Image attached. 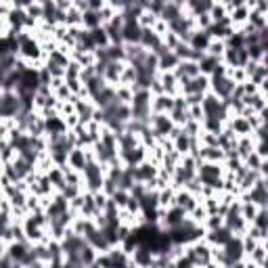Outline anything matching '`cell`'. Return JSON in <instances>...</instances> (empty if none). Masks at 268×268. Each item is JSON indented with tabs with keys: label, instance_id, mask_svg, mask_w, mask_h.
Here are the masks:
<instances>
[{
	"label": "cell",
	"instance_id": "3",
	"mask_svg": "<svg viewBox=\"0 0 268 268\" xmlns=\"http://www.w3.org/2000/svg\"><path fill=\"white\" fill-rule=\"evenodd\" d=\"M159 168L162 166H155V164H151L147 159V162H143L140 166L132 168V170H134V180L140 182V185H147V182H151V180H155V178L159 176Z\"/></svg>",
	"mask_w": 268,
	"mask_h": 268
},
{
	"label": "cell",
	"instance_id": "19",
	"mask_svg": "<svg viewBox=\"0 0 268 268\" xmlns=\"http://www.w3.org/2000/svg\"><path fill=\"white\" fill-rule=\"evenodd\" d=\"M174 151H178L180 155H191V136L185 130L180 136L174 138Z\"/></svg>",
	"mask_w": 268,
	"mask_h": 268
},
{
	"label": "cell",
	"instance_id": "4",
	"mask_svg": "<svg viewBox=\"0 0 268 268\" xmlns=\"http://www.w3.org/2000/svg\"><path fill=\"white\" fill-rule=\"evenodd\" d=\"M224 253H227V260H229V268L235 264V262H241L245 260V249H243V239L241 237H233L231 241L222 247Z\"/></svg>",
	"mask_w": 268,
	"mask_h": 268
},
{
	"label": "cell",
	"instance_id": "14",
	"mask_svg": "<svg viewBox=\"0 0 268 268\" xmlns=\"http://www.w3.org/2000/svg\"><path fill=\"white\" fill-rule=\"evenodd\" d=\"M222 65V59H216V57H211V55H203V59L199 61V69H201V76H207L211 78V74L216 72V69Z\"/></svg>",
	"mask_w": 268,
	"mask_h": 268
},
{
	"label": "cell",
	"instance_id": "24",
	"mask_svg": "<svg viewBox=\"0 0 268 268\" xmlns=\"http://www.w3.org/2000/svg\"><path fill=\"white\" fill-rule=\"evenodd\" d=\"M130 191H124V189H120L114 197H111V199H114V203L120 207V209H126V205H128V201H130Z\"/></svg>",
	"mask_w": 268,
	"mask_h": 268
},
{
	"label": "cell",
	"instance_id": "25",
	"mask_svg": "<svg viewBox=\"0 0 268 268\" xmlns=\"http://www.w3.org/2000/svg\"><path fill=\"white\" fill-rule=\"evenodd\" d=\"M262 157H260V155L256 153V151H253L251 155H249V157L243 162L245 164V168H247V170H256V172H260V166H262Z\"/></svg>",
	"mask_w": 268,
	"mask_h": 268
},
{
	"label": "cell",
	"instance_id": "26",
	"mask_svg": "<svg viewBox=\"0 0 268 268\" xmlns=\"http://www.w3.org/2000/svg\"><path fill=\"white\" fill-rule=\"evenodd\" d=\"M46 69H48V74L52 76V80L55 78H65L67 76V69L65 67H61V65H55V63H46Z\"/></svg>",
	"mask_w": 268,
	"mask_h": 268
},
{
	"label": "cell",
	"instance_id": "28",
	"mask_svg": "<svg viewBox=\"0 0 268 268\" xmlns=\"http://www.w3.org/2000/svg\"><path fill=\"white\" fill-rule=\"evenodd\" d=\"M203 96H205V94H189V96H185V101H187V105H189V107L203 105Z\"/></svg>",
	"mask_w": 268,
	"mask_h": 268
},
{
	"label": "cell",
	"instance_id": "7",
	"mask_svg": "<svg viewBox=\"0 0 268 268\" xmlns=\"http://www.w3.org/2000/svg\"><path fill=\"white\" fill-rule=\"evenodd\" d=\"M159 57V74H166V72H174V69L180 65V59L174 55V50H170L166 44L162 48V52L157 55Z\"/></svg>",
	"mask_w": 268,
	"mask_h": 268
},
{
	"label": "cell",
	"instance_id": "8",
	"mask_svg": "<svg viewBox=\"0 0 268 268\" xmlns=\"http://www.w3.org/2000/svg\"><path fill=\"white\" fill-rule=\"evenodd\" d=\"M174 74L180 80H193L197 76H201V69H199V63L197 61H180V65L174 69Z\"/></svg>",
	"mask_w": 268,
	"mask_h": 268
},
{
	"label": "cell",
	"instance_id": "5",
	"mask_svg": "<svg viewBox=\"0 0 268 268\" xmlns=\"http://www.w3.org/2000/svg\"><path fill=\"white\" fill-rule=\"evenodd\" d=\"M239 199H245V201H251V203H256L260 209H268V191L264 187V182L260 180L256 187H253L249 193H243Z\"/></svg>",
	"mask_w": 268,
	"mask_h": 268
},
{
	"label": "cell",
	"instance_id": "10",
	"mask_svg": "<svg viewBox=\"0 0 268 268\" xmlns=\"http://www.w3.org/2000/svg\"><path fill=\"white\" fill-rule=\"evenodd\" d=\"M187 44H189L193 50H197V52H207V48H209V44H211V36H209L207 32L195 30V32L191 34V38H189Z\"/></svg>",
	"mask_w": 268,
	"mask_h": 268
},
{
	"label": "cell",
	"instance_id": "29",
	"mask_svg": "<svg viewBox=\"0 0 268 268\" xmlns=\"http://www.w3.org/2000/svg\"><path fill=\"white\" fill-rule=\"evenodd\" d=\"M260 92H262L264 96L268 94V78H264V80H262V84H260Z\"/></svg>",
	"mask_w": 268,
	"mask_h": 268
},
{
	"label": "cell",
	"instance_id": "17",
	"mask_svg": "<svg viewBox=\"0 0 268 268\" xmlns=\"http://www.w3.org/2000/svg\"><path fill=\"white\" fill-rule=\"evenodd\" d=\"M243 105H245V107H251L253 111H256V114H260V111H262L268 103H266V96H264L262 92H256V94H251V96H245V98H243Z\"/></svg>",
	"mask_w": 268,
	"mask_h": 268
},
{
	"label": "cell",
	"instance_id": "20",
	"mask_svg": "<svg viewBox=\"0 0 268 268\" xmlns=\"http://www.w3.org/2000/svg\"><path fill=\"white\" fill-rule=\"evenodd\" d=\"M207 216H209V211L205 209V205H203V203H199V205H197V207L191 211V214H189V218L197 224V227H203L205 220H207Z\"/></svg>",
	"mask_w": 268,
	"mask_h": 268
},
{
	"label": "cell",
	"instance_id": "13",
	"mask_svg": "<svg viewBox=\"0 0 268 268\" xmlns=\"http://www.w3.org/2000/svg\"><path fill=\"white\" fill-rule=\"evenodd\" d=\"M229 126L233 128V132L241 138V136H249V134H253L251 132V128H249V122L245 120V118H241V116H235V118H231L229 120Z\"/></svg>",
	"mask_w": 268,
	"mask_h": 268
},
{
	"label": "cell",
	"instance_id": "22",
	"mask_svg": "<svg viewBox=\"0 0 268 268\" xmlns=\"http://www.w3.org/2000/svg\"><path fill=\"white\" fill-rule=\"evenodd\" d=\"M224 52H227V42H224V40H211V44L207 48V55H211V57H216V59H222Z\"/></svg>",
	"mask_w": 268,
	"mask_h": 268
},
{
	"label": "cell",
	"instance_id": "6",
	"mask_svg": "<svg viewBox=\"0 0 268 268\" xmlns=\"http://www.w3.org/2000/svg\"><path fill=\"white\" fill-rule=\"evenodd\" d=\"M201 203V199L197 195H193L191 191H187V189H178L176 191V201H174V205L176 207H180V209H185L187 214H191V211Z\"/></svg>",
	"mask_w": 268,
	"mask_h": 268
},
{
	"label": "cell",
	"instance_id": "12",
	"mask_svg": "<svg viewBox=\"0 0 268 268\" xmlns=\"http://www.w3.org/2000/svg\"><path fill=\"white\" fill-rule=\"evenodd\" d=\"M151 109H153V114H168V116H170L172 109H174V96H170V94L153 96Z\"/></svg>",
	"mask_w": 268,
	"mask_h": 268
},
{
	"label": "cell",
	"instance_id": "18",
	"mask_svg": "<svg viewBox=\"0 0 268 268\" xmlns=\"http://www.w3.org/2000/svg\"><path fill=\"white\" fill-rule=\"evenodd\" d=\"M174 201H176V189L174 187H168V189L159 191V209L174 207Z\"/></svg>",
	"mask_w": 268,
	"mask_h": 268
},
{
	"label": "cell",
	"instance_id": "32",
	"mask_svg": "<svg viewBox=\"0 0 268 268\" xmlns=\"http://www.w3.org/2000/svg\"><path fill=\"white\" fill-rule=\"evenodd\" d=\"M262 268H268V258L264 260V264H262Z\"/></svg>",
	"mask_w": 268,
	"mask_h": 268
},
{
	"label": "cell",
	"instance_id": "27",
	"mask_svg": "<svg viewBox=\"0 0 268 268\" xmlns=\"http://www.w3.org/2000/svg\"><path fill=\"white\" fill-rule=\"evenodd\" d=\"M258 245H260V241H256V239H253V237L245 235V237H243V249H245V258H247L249 253H251L253 249H256Z\"/></svg>",
	"mask_w": 268,
	"mask_h": 268
},
{
	"label": "cell",
	"instance_id": "31",
	"mask_svg": "<svg viewBox=\"0 0 268 268\" xmlns=\"http://www.w3.org/2000/svg\"><path fill=\"white\" fill-rule=\"evenodd\" d=\"M128 268H143V266H136V264H132V262H130V266H128Z\"/></svg>",
	"mask_w": 268,
	"mask_h": 268
},
{
	"label": "cell",
	"instance_id": "23",
	"mask_svg": "<svg viewBox=\"0 0 268 268\" xmlns=\"http://www.w3.org/2000/svg\"><path fill=\"white\" fill-rule=\"evenodd\" d=\"M220 227H224V216H220V214H211V216H207V220H205V224H203V229L209 233V231H218Z\"/></svg>",
	"mask_w": 268,
	"mask_h": 268
},
{
	"label": "cell",
	"instance_id": "9",
	"mask_svg": "<svg viewBox=\"0 0 268 268\" xmlns=\"http://www.w3.org/2000/svg\"><path fill=\"white\" fill-rule=\"evenodd\" d=\"M233 237H235V235H233L227 227H220L218 231H209V233L205 235V241H207L211 247H224Z\"/></svg>",
	"mask_w": 268,
	"mask_h": 268
},
{
	"label": "cell",
	"instance_id": "21",
	"mask_svg": "<svg viewBox=\"0 0 268 268\" xmlns=\"http://www.w3.org/2000/svg\"><path fill=\"white\" fill-rule=\"evenodd\" d=\"M266 258H268V249L264 247V243H260V245H258L256 249H253V251L249 253V256H247L245 260H251L253 264H258V266H262Z\"/></svg>",
	"mask_w": 268,
	"mask_h": 268
},
{
	"label": "cell",
	"instance_id": "30",
	"mask_svg": "<svg viewBox=\"0 0 268 268\" xmlns=\"http://www.w3.org/2000/svg\"><path fill=\"white\" fill-rule=\"evenodd\" d=\"M205 268H222V266H220L218 262H214V260H211V262H209V264H207Z\"/></svg>",
	"mask_w": 268,
	"mask_h": 268
},
{
	"label": "cell",
	"instance_id": "16",
	"mask_svg": "<svg viewBox=\"0 0 268 268\" xmlns=\"http://www.w3.org/2000/svg\"><path fill=\"white\" fill-rule=\"evenodd\" d=\"M258 214H260V207H258L256 203L241 199V216H243V220H245L247 224H253V222H256Z\"/></svg>",
	"mask_w": 268,
	"mask_h": 268
},
{
	"label": "cell",
	"instance_id": "1",
	"mask_svg": "<svg viewBox=\"0 0 268 268\" xmlns=\"http://www.w3.org/2000/svg\"><path fill=\"white\" fill-rule=\"evenodd\" d=\"M149 128L159 143V140H164V138H170L172 130L176 128V124L172 122V118L168 114H153L151 120H149Z\"/></svg>",
	"mask_w": 268,
	"mask_h": 268
},
{
	"label": "cell",
	"instance_id": "15",
	"mask_svg": "<svg viewBox=\"0 0 268 268\" xmlns=\"http://www.w3.org/2000/svg\"><path fill=\"white\" fill-rule=\"evenodd\" d=\"M82 27H84V30H88V32L96 30V27H103L101 15H98L96 11H86V13L82 15Z\"/></svg>",
	"mask_w": 268,
	"mask_h": 268
},
{
	"label": "cell",
	"instance_id": "11",
	"mask_svg": "<svg viewBox=\"0 0 268 268\" xmlns=\"http://www.w3.org/2000/svg\"><path fill=\"white\" fill-rule=\"evenodd\" d=\"M86 164H88V155H86V149H84V147H76L72 153H69L67 166L72 168V170H76V172H84Z\"/></svg>",
	"mask_w": 268,
	"mask_h": 268
},
{
	"label": "cell",
	"instance_id": "2",
	"mask_svg": "<svg viewBox=\"0 0 268 268\" xmlns=\"http://www.w3.org/2000/svg\"><path fill=\"white\" fill-rule=\"evenodd\" d=\"M23 114V103L17 92H0V118H17Z\"/></svg>",
	"mask_w": 268,
	"mask_h": 268
}]
</instances>
